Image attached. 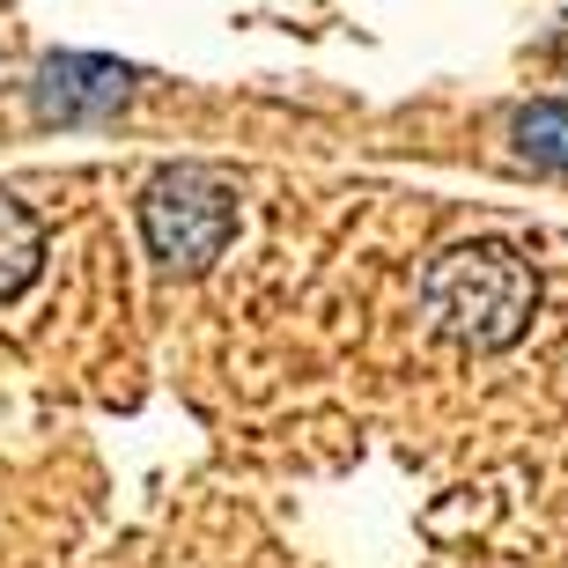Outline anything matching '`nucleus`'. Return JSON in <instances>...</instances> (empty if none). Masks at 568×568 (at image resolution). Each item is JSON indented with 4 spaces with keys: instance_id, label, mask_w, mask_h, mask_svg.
<instances>
[{
    "instance_id": "423d86ee",
    "label": "nucleus",
    "mask_w": 568,
    "mask_h": 568,
    "mask_svg": "<svg viewBox=\"0 0 568 568\" xmlns=\"http://www.w3.org/2000/svg\"><path fill=\"white\" fill-rule=\"evenodd\" d=\"M554 60L568 67V22H561V30H554Z\"/></svg>"
},
{
    "instance_id": "39448f33",
    "label": "nucleus",
    "mask_w": 568,
    "mask_h": 568,
    "mask_svg": "<svg viewBox=\"0 0 568 568\" xmlns=\"http://www.w3.org/2000/svg\"><path fill=\"white\" fill-rule=\"evenodd\" d=\"M517 148L539 170H568V104H525L517 111Z\"/></svg>"
},
{
    "instance_id": "f03ea898",
    "label": "nucleus",
    "mask_w": 568,
    "mask_h": 568,
    "mask_svg": "<svg viewBox=\"0 0 568 568\" xmlns=\"http://www.w3.org/2000/svg\"><path fill=\"white\" fill-rule=\"evenodd\" d=\"M141 236L148 252L178 266V274H200L230 252L236 236V192L214 178V170H163L155 185L141 192Z\"/></svg>"
},
{
    "instance_id": "f257e3e1",
    "label": "nucleus",
    "mask_w": 568,
    "mask_h": 568,
    "mask_svg": "<svg viewBox=\"0 0 568 568\" xmlns=\"http://www.w3.org/2000/svg\"><path fill=\"white\" fill-rule=\"evenodd\" d=\"M422 311L443 339H458V347H509V339L531 325L539 311V281H531L525 252H509L495 236L480 244H450L422 274Z\"/></svg>"
},
{
    "instance_id": "7ed1b4c3",
    "label": "nucleus",
    "mask_w": 568,
    "mask_h": 568,
    "mask_svg": "<svg viewBox=\"0 0 568 568\" xmlns=\"http://www.w3.org/2000/svg\"><path fill=\"white\" fill-rule=\"evenodd\" d=\"M133 67L97 60V52H52L30 74V111L44 126H97V119H119L133 104Z\"/></svg>"
},
{
    "instance_id": "20e7f679",
    "label": "nucleus",
    "mask_w": 568,
    "mask_h": 568,
    "mask_svg": "<svg viewBox=\"0 0 568 568\" xmlns=\"http://www.w3.org/2000/svg\"><path fill=\"white\" fill-rule=\"evenodd\" d=\"M44 266V230L16 192H0V295H22Z\"/></svg>"
}]
</instances>
